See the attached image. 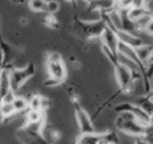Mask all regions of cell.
Returning <instances> with one entry per match:
<instances>
[{
	"mask_svg": "<svg viewBox=\"0 0 153 144\" xmlns=\"http://www.w3.org/2000/svg\"><path fill=\"white\" fill-rule=\"evenodd\" d=\"M45 68L48 75V79L44 84L48 87L57 86L65 81L67 77V70L63 58L57 52H51L45 57Z\"/></svg>",
	"mask_w": 153,
	"mask_h": 144,
	"instance_id": "6da1fadb",
	"label": "cell"
},
{
	"mask_svg": "<svg viewBox=\"0 0 153 144\" xmlns=\"http://www.w3.org/2000/svg\"><path fill=\"white\" fill-rule=\"evenodd\" d=\"M46 117L38 122H25L20 128H18L16 136L22 144H51L43 135L45 128Z\"/></svg>",
	"mask_w": 153,
	"mask_h": 144,
	"instance_id": "7a4b0ae2",
	"label": "cell"
},
{
	"mask_svg": "<svg viewBox=\"0 0 153 144\" xmlns=\"http://www.w3.org/2000/svg\"><path fill=\"white\" fill-rule=\"evenodd\" d=\"M114 125L117 131L134 138L144 136L147 131L152 129V125L147 126V125L143 124L133 115L127 112H119L114 121Z\"/></svg>",
	"mask_w": 153,
	"mask_h": 144,
	"instance_id": "3957f363",
	"label": "cell"
},
{
	"mask_svg": "<svg viewBox=\"0 0 153 144\" xmlns=\"http://www.w3.org/2000/svg\"><path fill=\"white\" fill-rule=\"evenodd\" d=\"M101 15L102 16L98 20H94V21H85L74 16V28L76 35L85 40L100 38L101 34L106 28V19H105L104 13H101Z\"/></svg>",
	"mask_w": 153,
	"mask_h": 144,
	"instance_id": "277c9868",
	"label": "cell"
},
{
	"mask_svg": "<svg viewBox=\"0 0 153 144\" xmlns=\"http://www.w3.org/2000/svg\"><path fill=\"white\" fill-rule=\"evenodd\" d=\"M36 74V65L33 61L28 62L25 66L20 68H12L9 72L10 85L13 92H18L30 79Z\"/></svg>",
	"mask_w": 153,
	"mask_h": 144,
	"instance_id": "5b68a950",
	"label": "cell"
},
{
	"mask_svg": "<svg viewBox=\"0 0 153 144\" xmlns=\"http://www.w3.org/2000/svg\"><path fill=\"white\" fill-rule=\"evenodd\" d=\"M112 66L114 68V76L117 85H119V89L122 92V94H128L132 89L134 82L137 81V79L135 78V76L131 72V70L129 68H127L125 64L120 63L117 61Z\"/></svg>",
	"mask_w": 153,
	"mask_h": 144,
	"instance_id": "8992f818",
	"label": "cell"
},
{
	"mask_svg": "<svg viewBox=\"0 0 153 144\" xmlns=\"http://www.w3.org/2000/svg\"><path fill=\"white\" fill-rule=\"evenodd\" d=\"M72 104H74V118H76V124L79 127L80 134L94 133L96 131L92 119L90 118L89 114L84 110L83 106L80 104L79 100L76 98H72Z\"/></svg>",
	"mask_w": 153,
	"mask_h": 144,
	"instance_id": "52a82bcc",
	"label": "cell"
},
{
	"mask_svg": "<svg viewBox=\"0 0 153 144\" xmlns=\"http://www.w3.org/2000/svg\"><path fill=\"white\" fill-rule=\"evenodd\" d=\"M114 112H127L132 114L140 123L147 125H152V117L149 116L146 112L142 110L140 106L136 103H132V102H122V103L117 104L114 106Z\"/></svg>",
	"mask_w": 153,
	"mask_h": 144,
	"instance_id": "ba28073f",
	"label": "cell"
},
{
	"mask_svg": "<svg viewBox=\"0 0 153 144\" xmlns=\"http://www.w3.org/2000/svg\"><path fill=\"white\" fill-rule=\"evenodd\" d=\"M105 15V13H104ZM105 19H106V16H105ZM99 40L101 41V46L105 47L108 51L112 52L114 54H117V45H119V39L115 34V32L113 31V28H111L110 24L107 22L106 20V28L103 31V33L101 34Z\"/></svg>",
	"mask_w": 153,
	"mask_h": 144,
	"instance_id": "9c48e42d",
	"label": "cell"
},
{
	"mask_svg": "<svg viewBox=\"0 0 153 144\" xmlns=\"http://www.w3.org/2000/svg\"><path fill=\"white\" fill-rule=\"evenodd\" d=\"M88 4V12L109 13L115 10V0H90Z\"/></svg>",
	"mask_w": 153,
	"mask_h": 144,
	"instance_id": "30bf717a",
	"label": "cell"
},
{
	"mask_svg": "<svg viewBox=\"0 0 153 144\" xmlns=\"http://www.w3.org/2000/svg\"><path fill=\"white\" fill-rule=\"evenodd\" d=\"M135 53L140 61L144 65L148 66L152 64V58H153V46L149 43H144L140 46L135 47Z\"/></svg>",
	"mask_w": 153,
	"mask_h": 144,
	"instance_id": "8fae6325",
	"label": "cell"
},
{
	"mask_svg": "<svg viewBox=\"0 0 153 144\" xmlns=\"http://www.w3.org/2000/svg\"><path fill=\"white\" fill-rule=\"evenodd\" d=\"M103 138H104V131L99 133L96 130L94 133L79 134L74 144H99Z\"/></svg>",
	"mask_w": 153,
	"mask_h": 144,
	"instance_id": "7c38bea8",
	"label": "cell"
},
{
	"mask_svg": "<svg viewBox=\"0 0 153 144\" xmlns=\"http://www.w3.org/2000/svg\"><path fill=\"white\" fill-rule=\"evenodd\" d=\"M48 106H49L48 100L43 97V96L39 95V94L33 95L32 98L28 100V110L45 112L48 108Z\"/></svg>",
	"mask_w": 153,
	"mask_h": 144,
	"instance_id": "4fadbf2b",
	"label": "cell"
},
{
	"mask_svg": "<svg viewBox=\"0 0 153 144\" xmlns=\"http://www.w3.org/2000/svg\"><path fill=\"white\" fill-rule=\"evenodd\" d=\"M148 14H152L150 7H144V8H129L126 11V15H127L128 19L131 20L132 22L137 21L138 19L143 18L144 16L148 15Z\"/></svg>",
	"mask_w": 153,
	"mask_h": 144,
	"instance_id": "5bb4252c",
	"label": "cell"
},
{
	"mask_svg": "<svg viewBox=\"0 0 153 144\" xmlns=\"http://www.w3.org/2000/svg\"><path fill=\"white\" fill-rule=\"evenodd\" d=\"M138 106L142 108L144 112H146L149 116L152 117L153 114V101H152V92L148 94H145L143 97H140L138 99V101L136 102Z\"/></svg>",
	"mask_w": 153,
	"mask_h": 144,
	"instance_id": "9a60e30c",
	"label": "cell"
},
{
	"mask_svg": "<svg viewBox=\"0 0 153 144\" xmlns=\"http://www.w3.org/2000/svg\"><path fill=\"white\" fill-rule=\"evenodd\" d=\"M9 72V68H3L0 72V97H1V101H2V98L4 97L5 94L11 91Z\"/></svg>",
	"mask_w": 153,
	"mask_h": 144,
	"instance_id": "2e32d148",
	"label": "cell"
},
{
	"mask_svg": "<svg viewBox=\"0 0 153 144\" xmlns=\"http://www.w3.org/2000/svg\"><path fill=\"white\" fill-rule=\"evenodd\" d=\"M12 104L15 108L16 114L24 112L28 110V100L26 98L22 97V96H15Z\"/></svg>",
	"mask_w": 153,
	"mask_h": 144,
	"instance_id": "e0dca14e",
	"label": "cell"
},
{
	"mask_svg": "<svg viewBox=\"0 0 153 144\" xmlns=\"http://www.w3.org/2000/svg\"><path fill=\"white\" fill-rule=\"evenodd\" d=\"M27 5L33 12L47 14V0H27Z\"/></svg>",
	"mask_w": 153,
	"mask_h": 144,
	"instance_id": "ac0fdd59",
	"label": "cell"
},
{
	"mask_svg": "<svg viewBox=\"0 0 153 144\" xmlns=\"http://www.w3.org/2000/svg\"><path fill=\"white\" fill-rule=\"evenodd\" d=\"M0 115L2 116L3 120L10 119L13 116H15L16 110L12 102H1L0 103Z\"/></svg>",
	"mask_w": 153,
	"mask_h": 144,
	"instance_id": "d6986e66",
	"label": "cell"
},
{
	"mask_svg": "<svg viewBox=\"0 0 153 144\" xmlns=\"http://www.w3.org/2000/svg\"><path fill=\"white\" fill-rule=\"evenodd\" d=\"M45 112L42 110H27L25 115V122L27 123H34L42 120L45 118Z\"/></svg>",
	"mask_w": 153,
	"mask_h": 144,
	"instance_id": "ffe728a7",
	"label": "cell"
},
{
	"mask_svg": "<svg viewBox=\"0 0 153 144\" xmlns=\"http://www.w3.org/2000/svg\"><path fill=\"white\" fill-rule=\"evenodd\" d=\"M132 0H115V10L117 11H127L131 8Z\"/></svg>",
	"mask_w": 153,
	"mask_h": 144,
	"instance_id": "44dd1931",
	"label": "cell"
},
{
	"mask_svg": "<svg viewBox=\"0 0 153 144\" xmlns=\"http://www.w3.org/2000/svg\"><path fill=\"white\" fill-rule=\"evenodd\" d=\"M149 7L147 0H132L131 8H144Z\"/></svg>",
	"mask_w": 153,
	"mask_h": 144,
	"instance_id": "7402d4cb",
	"label": "cell"
},
{
	"mask_svg": "<svg viewBox=\"0 0 153 144\" xmlns=\"http://www.w3.org/2000/svg\"><path fill=\"white\" fill-rule=\"evenodd\" d=\"M4 68V65H3V57H2V54L0 53V72Z\"/></svg>",
	"mask_w": 153,
	"mask_h": 144,
	"instance_id": "603a6c76",
	"label": "cell"
},
{
	"mask_svg": "<svg viewBox=\"0 0 153 144\" xmlns=\"http://www.w3.org/2000/svg\"><path fill=\"white\" fill-rule=\"evenodd\" d=\"M64 1H66V2H68V3H70V4H71L74 8L76 5V0H64Z\"/></svg>",
	"mask_w": 153,
	"mask_h": 144,
	"instance_id": "cb8c5ba5",
	"label": "cell"
},
{
	"mask_svg": "<svg viewBox=\"0 0 153 144\" xmlns=\"http://www.w3.org/2000/svg\"><path fill=\"white\" fill-rule=\"evenodd\" d=\"M14 3H19V4H21V3H24V2H27V0H12Z\"/></svg>",
	"mask_w": 153,
	"mask_h": 144,
	"instance_id": "d4e9b609",
	"label": "cell"
},
{
	"mask_svg": "<svg viewBox=\"0 0 153 144\" xmlns=\"http://www.w3.org/2000/svg\"><path fill=\"white\" fill-rule=\"evenodd\" d=\"M83 1H84V2H86V3H88L90 1V0H83Z\"/></svg>",
	"mask_w": 153,
	"mask_h": 144,
	"instance_id": "484cf974",
	"label": "cell"
}]
</instances>
